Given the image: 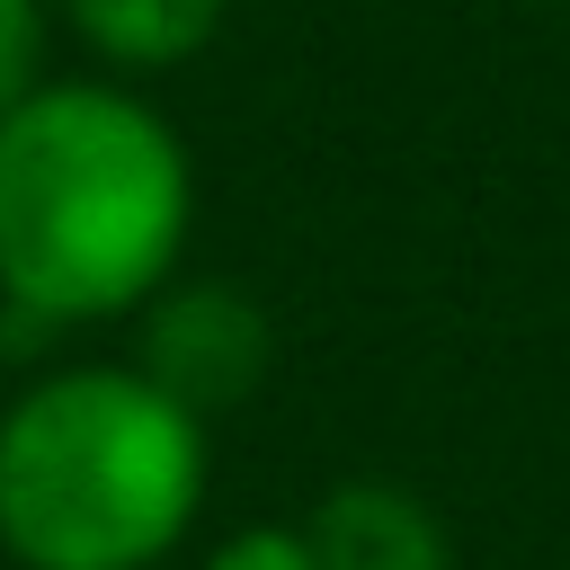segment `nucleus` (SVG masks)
Segmentation results:
<instances>
[{
	"label": "nucleus",
	"mask_w": 570,
	"mask_h": 570,
	"mask_svg": "<svg viewBox=\"0 0 570 570\" xmlns=\"http://www.w3.org/2000/svg\"><path fill=\"white\" fill-rule=\"evenodd\" d=\"M196 160L134 80H45L0 125V312L134 321L187 258Z\"/></svg>",
	"instance_id": "f257e3e1"
},
{
	"label": "nucleus",
	"mask_w": 570,
	"mask_h": 570,
	"mask_svg": "<svg viewBox=\"0 0 570 570\" xmlns=\"http://www.w3.org/2000/svg\"><path fill=\"white\" fill-rule=\"evenodd\" d=\"M214 481V428L125 356L62 365L0 410V552L18 570H160Z\"/></svg>",
	"instance_id": "f03ea898"
},
{
	"label": "nucleus",
	"mask_w": 570,
	"mask_h": 570,
	"mask_svg": "<svg viewBox=\"0 0 570 570\" xmlns=\"http://www.w3.org/2000/svg\"><path fill=\"white\" fill-rule=\"evenodd\" d=\"M142 338H134V374L151 392H169L187 419H223L240 401L267 392V365H276V321L258 294L223 285V276H169L142 312Z\"/></svg>",
	"instance_id": "7ed1b4c3"
},
{
	"label": "nucleus",
	"mask_w": 570,
	"mask_h": 570,
	"mask_svg": "<svg viewBox=\"0 0 570 570\" xmlns=\"http://www.w3.org/2000/svg\"><path fill=\"white\" fill-rule=\"evenodd\" d=\"M303 543L321 570H454V534L436 499H419L392 472H347L312 499Z\"/></svg>",
	"instance_id": "20e7f679"
},
{
	"label": "nucleus",
	"mask_w": 570,
	"mask_h": 570,
	"mask_svg": "<svg viewBox=\"0 0 570 570\" xmlns=\"http://www.w3.org/2000/svg\"><path fill=\"white\" fill-rule=\"evenodd\" d=\"M223 18L232 0H53V27H71L107 62V80H151L196 62L223 36Z\"/></svg>",
	"instance_id": "39448f33"
},
{
	"label": "nucleus",
	"mask_w": 570,
	"mask_h": 570,
	"mask_svg": "<svg viewBox=\"0 0 570 570\" xmlns=\"http://www.w3.org/2000/svg\"><path fill=\"white\" fill-rule=\"evenodd\" d=\"M45 53H53V0H0V125L53 80Z\"/></svg>",
	"instance_id": "423d86ee"
},
{
	"label": "nucleus",
	"mask_w": 570,
	"mask_h": 570,
	"mask_svg": "<svg viewBox=\"0 0 570 570\" xmlns=\"http://www.w3.org/2000/svg\"><path fill=\"white\" fill-rule=\"evenodd\" d=\"M205 570H321L312 543H303V517H258V525H232Z\"/></svg>",
	"instance_id": "0eeeda50"
}]
</instances>
